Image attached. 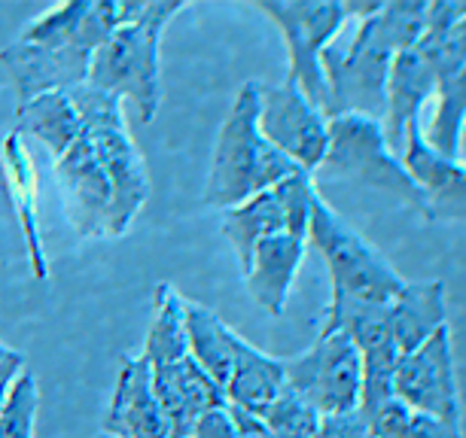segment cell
Instances as JSON below:
<instances>
[{
  "instance_id": "25",
  "label": "cell",
  "mask_w": 466,
  "mask_h": 438,
  "mask_svg": "<svg viewBox=\"0 0 466 438\" xmlns=\"http://www.w3.org/2000/svg\"><path fill=\"white\" fill-rule=\"evenodd\" d=\"M275 438H318L323 417L308 402L284 383L278 399L259 414Z\"/></svg>"
},
{
  "instance_id": "27",
  "label": "cell",
  "mask_w": 466,
  "mask_h": 438,
  "mask_svg": "<svg viewBox=\"0 0 466 438\" xmlns=\"http://www.w3.org/2000/svg\"><path fill=\"white\" fill-rule=\"evenodd\" d=\"M25 372H28V359H25V353H19L15 347L0 341V408H4L10 390L15 387V381H19Z\"/></svg>"
},
{
  "instance_id": "29",
  "label": "cell",
  "mask_w": 466,
  "mask_h": 438,
  "mask_svg": "<svg viewBox=\"0 0 466 438\" xmlns=\"http://www.w3.org/2000/svg\"><path fill=\"white\" fill-rule=\"evenodd\" d=\"M192 438H235L232 423H228V414H226V405L201 417L196 429H192Z\"/></svg>"
},
{
  "instance_id": "12",
  "label": "cell",
  "mask_w": 466,
  "mask_h": 438,
  "mask_svg": "<svg viewBox=\"0 0 466 438\" xmlns=\"http://www.w3.org/2000/svg\"><path fill=\"white\" fill-rule=\"evenodd\" d=\"M259 131L271 146L308 174L320 171L329 146V119L314 107L296 83L259 89Z\"/></svg>"
},
{
  "instance_id": "6",
  "label": "cell",
  "mask_w": 466,
  "mask_h": 438,
  "mask_svg": "<svg viewBox=\"0 0 466 438\" xmlns=\"http://www.w3.org/2000/svg\"><path fill=\"white\" fill-rule=\"evenodd\" d=\"M308 244L320 253L329 268V304H387L406 286L390 262L320 195L311 207Z\"/></svg>"
},
{
  "instance_id": "1",
  "label": "cell",
  "mask_w": 466,
  "mask_h": 438,
  "mask_svg": "<svg viewBox=\"0 0 466 438\" xmlns=\"http://www.w3.org/2000/svg\"><path fill=\"white\" fill-rule=\"evenodd\" d=\"M126 15V0H67L49 6L0 49L19 104L89 83L92 55Z\"/></svg>"
},
{
  "instance_id": "21",
  "label": "cell",
  "mask_w": 466,
  "mask_h": 438,
  "mask_svg": "<svg viewBox=\"0 0 466 438\" xmlns=\"http://www.w3.org/2000/svg\"><path fill=\"white\" fill-rule=\"evenodd\" d=\"M187 341H189V356L201 365V372L219 390H226L228 374L235 369V350H238L241 341L238 332L228 329L205 304L187 302Z\"/></svg>"
},
{
  "instance_id": "24",
  "label": "cell",
  "mask_w": 466,
  "mask_h": 438,
  "mask_svg": "<svg viewBox=\"0 0 466 438\" xmlns=\"http://www.w3.org/2000/svg\"><path fill=\"white\" fill-rule=\"evenodd\" d=\"M363 423L372 438H463V429H454L436 417L418 414L397 396L369 411Z\"/></svg>"
},
{
  "instance_id": "19",
  "label": "cell",
  "mask_w": 466,
  "mask_h": 438,
  "mask_svg": "<svg viewBox=\"0 0 466 438\" xmlns=\"http://www.w3.org/2000/svg\"><path fill=\"white\" fill-rule=\"evenodd\" d=\"M13 131L19 137H34L52 153V159H61L80 140L83 122L67 92H49L15 107Z\"/></svg>"
},
{
  "instance_id": "22",
  "label": "cell",
  "mask_w": 466,
  "mask_h": 438,
  "mask_svg": "<svg viewBox=\"0 0 466 438\" xmlns=\"http://www.w3.org/2000/svg\"><path fill=\"white\" fill-rule=\"evenodd\" d=\"M189 353L187 341V299L171 284L156 286L153 323L147 329L144 356L147 365H162Z\"/></svg>"
},
{
  "instance_id": "23",
  "label": "cell",
  "mask_w": 466,
  "mask_h": 438,
  "mask_svg": "<svg viewBox=\"0 0 466 438\" xmlns=\"http://www.w3.org/2000/svg\"><path fill=\"white\" fill-rule=\"evenodd\" d=\"M466 128V65L436 92V116L427 125L424 137L445 159L461 162Z\"/></svg>"
},
{
  "instance_id": "30",
  "label": "cell",
  "mask_w": 466,
  "mask_h": 438,
  "mask_svg": "<svg viewBox=\"0 0 466 438\" xmlns=\"http://www.w3.org/2000/svg\"><path fill=\"white\" fill-rule=\"evenodd\" d=\"M98 438H110V435H104V433H101V435H98Z\"/></svg>"
},
{
  "instance_id": "28",
  "label": "cell",
  "mask_w": 466,
  "mask_h": 438,
  "mask_svg": "<svg viewBox=\"0 0 466 438\" xmlns=\"http://www.w3.org/2000/svg\"><path fill=\"white\" fill-rule=\"evenodd\" d=\"M226 414H228V423H232V433L235 438H275L271 429L266 426V420L253 411H244L238 405H228L226 402Z\"/></svg>"
},
{
  "instance_id": "5",
  "label": "cell",
  "mask_w": 466,
  "mask_h": 438,
  "mask_svg": "<svg viewBox=\"0 0 466 438\" xmlns=\"http://www.w3.org/2000/svg\"><path fill=\"white\" fill-rule=\"evenodd\" d=\"M76 113L83 122V134L89 137L104 177L110 183V238H119L131 229V223L149 201V174L140 155L135 137L128 131L122 101L113 95L95 89V85H76L70 89Z\"/></svg>"
},
{
  "instance_id": "9",
  "label": "cell",
  "mask_w": 466,
  "mask_h": 438,
  "mask_svg": "<svg viewBox=\"0 0 466 438\" xmlns=\"http://www.w3.org/2000/svg\"><path fill=\"white\" fill-rule=\"evenodd\" d=\"M284 381L320 417H345L360 411L363 363L354 341L341 329L320 332L305 353L284 359Z\"/></svg>"
},
{
  "instance_id": "4",
  "label": "cell",
  "mask_w": 466,
  "mask_h": 438,
  "mask_svg": "<svg viewBox=\"0 0 466 438\" xmlns=\"http://www.w3.org/2000/svg\"><path fill=\"white\" fill-rule=\"evenodd\" d=\"M259 89L262 83H244L235 95L232 110L217 131L205 195H201L208 207L228 210L271 189L289 174L302 171L262 137Z\"/></svg>"
},
{
  "instance_id": "20",
  "label": "cell",
  "mask_w": 466,
  "mask_h": 438,
  "mask_svg": "<svg viewBox=\"0 0 466 438\" xmlns=\"http://www.w3.org/2000/svg\"><path fill=\"white\" fill-rule=\"evenodd\" d=\"M284 383V359L262 353L259 347H253L250 341L241 338L238 350H235V369L228 374V383L223 390L228 405L262 414L278 399Z\"/></svg>"
},
{
  "instance_id": "14",
  "label": "cell",
  "mask_w": 466,
  "mask_h": 438,
  "mask_svg": "<svg viewBox=\"0 0 466 438\" xmlns=\"http://www.w3.org/2000/svg\"><path fill=\"white\" fill-rule=\"evenodd\" d=\"M153 393L168 417L171 438H192V429L205 414L223 408L226 396L214 381L201 372L189 353L162 365H149Z\"/></svg>"
},
{
  "instance_id": "26",
  "label": "cell",
  "mask_w": 466,
  "mask_h": 438,
  "mask_svg": "<svg viewBox=\"0 0 466 438\" xmlns=\"http://www.w3.org/2000/svg\"><path fill=\"white\" fill-rule=\"evenodd\" d=\"M40 390L34 372H25L0 408V438H37Z\"/></svg>"
},
{
  "instance_id": "16",
  "label": "cell",
  "mask_w": 466,
  "mask_h": 438,
  "mask_svg": "<svg viewBox=\"0 0 466 438\" xmlns=\"http://www.w3.org/2000/svg\"><path fill=\"white\" fill-rule=\"evenodd\" d=\"M0 186H4L6 204H10L15 223L22 229L31 274L37 280H46L49 259H46V247H43L40 219H37V171H34L28 146H25V140L15 131H10V134L0 140Z\"/></svg>"
},
{
  "instance_id": "2",
  "label": "cell",
  "mask_w": 466,
  "mask_h": 438,
  "mask_svg": "<svg viewBox=\"0 0 466 438\" xmlns=\"http://www.w3.org/2000/svg\"><path fill=\"white\" fill-rule=\"evenodd\" d=\"M427 25V0L378 4L357 22L354 40L345 49L323 52L327 74V119L366 116L381 122L387 110V76L393 58L406 52Z\"/></svg>"
},
{
  "instance_id": "17",
  "label": "cell",
  "mask_w": 466,
  "mask_h": 438,
  "mask_svg": "<svg viewBox=\"0 0 466 438\" xmlns=\"http://www.w3.org/2000/svg\"><path fill=\"white\" fill-rule=\"evenodd\" d=\"M308 241L293 234H271L259 241L250 253L248 268L241 271L250 299L259 304L268 317H280L287 311L289 293H293L296 271L302 268Z\"/></svg>"
},
{
  "instance_id": "15",
  "label": "cell",
  "mask_w": 466,
  "mask_h": 438,
  "mask_svg": "<svg viewBox=\"0 0 466 438\" xmlns=\"http://www.w3.org/2000/svg\"><path fill=\"white\" fill-rule=\"evenodd\" d=\"M101 433L110 438H171L168 417L153 393L144 356L122 359Z\"/></svg>"
},
{
  "instance_id": "13",
  "label": "cell",
  "mask_w": 466,
  "mask_h": 438,
  "mask_svg": "<svg viewBox=\"0 0 466 438\" xmlns=\"http://www.w3.org/2000/svg\"><path fill=\"white\" fill-rule=\"evenodd\" d=\"M56 180L76 238H110V183L86 134L56 159Z\"/></svg>"
},
{
  "instance_id": "7",
  "label": "cell",
  "mask_w": 466,
  "mask_h": 438,
  "mask_svg": "<svg viewBox=\"0 0 466 438\" xmlns=\"http://www.w3.org/2000/svg\"><path fill=\"white\" fill-rule=\"evenodd\" d=\"M378 4H341V0H257V10L266 13L278 31L284 34L289 70L287 80L296 83V89L305 95L314 107L327 113L329 92L327 74H323V52L336 40V34L345 28L348 19H363Z\"/></svg>"
},
{
  "instance_id": "10",
  "label": "cell",
  "mask_w": 466,
  "mask_h": 438,
  "mask_svg": "<svg viewBox=\"0 0 466 438\" xmlns=\"http://www.w3.org/2000/svg\"><path fill=\"white\" fill-rule=\"evenodd\" d=\"M314 201H318L314 174L296 171L275 183L271 189L259 192V195L223 210V225L219 229L232 244L241 271L248 268L253 247L259 241L271 238V234H293V238L308 241V223H311Z\"/></svg>"
},
{
  "instance_id": "8",
  "label": "cell",
  "mask_w": 466,
  "mask_h": 438,
  "mask_svg": "<svg viewBox=\"0 0 466 438\" xmlns=\"http://www.w3.org/2000/svg\"><path fill=\"white\" fill-rule=\"evenodd\" d=\"M320 171L332 177H350L378 192L400 198L427 216V195L411 180L406 164L387 146L381 122L366 116H336L329 119V146Z\"/></svg>"
},
{
  "instance_id": "3",
  "label": "cell",
  "mask_w": 466,
  "mask_h": 438,
  "mask_svg": "<svg viewBox=\"0 0 466 438\" xmlns=\"http://www.w3.org/2000/svg\"><path fill=\"white\" fill-rule=\"evenodd\" d=\"M187 0H126V15L92 55L89 85L122 101L128 116L147 125L159 113V46L168 22Z\"/></svg>"
},
{
  "instance_id": "18",
  "label": "cell",
  "mask_w": 466,
  "mask_h": 438,
  "mask_svg": "<svg viewBox=\"0 0 466 438\" xmlns=\"http://www.w3.org/2000/svg\"><path fill=\"white\" fill-rule=\"evenodd\" d=\"M387 320H390L393 341L400 356L420 347L433 332L448 326V299L442 280H424V284H406L393 302H387Z\"/></svg>"
},
{
  "instance_id": "11",
  "label": "cell",
  "mask_w": 466,
  "mask_h": 438,
  "mask_svg": "<svg viewBox=\"0 0 466 438\" xmlns=\"http://www.w3.org/2000/svg\"><path fill=\"white\" fill-rule=\"evenodd\" d=\"M393 396L411 411L436 417L442 423L463 429V405L457 390L451 329L433 332L424 344L400 359L393 372Z\"/></svg>"
}]
</instances>
